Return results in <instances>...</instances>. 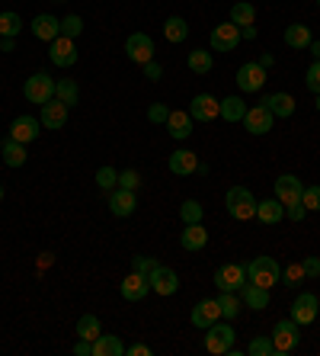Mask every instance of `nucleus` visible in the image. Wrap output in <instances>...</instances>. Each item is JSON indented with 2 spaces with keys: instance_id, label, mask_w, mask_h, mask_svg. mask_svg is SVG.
Wrapping results in <instances>:
<instances>
[{
  "instance_id": "obj_1",
  "label": "nucleus",
  "mask_w": 320,
  "mask_h": 356,
  "mask_svg": "<svg viewBox=\"0 0 320 356\" xmlns=\"http://www.w3.org/2000/svg\"><path fill=\"white\" fill-rule=\"evenodd\" d=\"M246 280L263 286V289H272L276 282H282V266L276 257H253L246 264Z\"/></svg>"
},
{
  "instance_id": "obj_2",
  "label": "nucleus",
  "mask_w": 320,
  "mask_h": 356,
  "mask_svg": "<svg viewBox=\"0 0 320 356\" xmlns=\"http://www.w3.org/2000/svg\"><path fill=\"white\" fill-rule=\"evenodd\" d=\"M224 206H228L230 218H237V222H250V218H256V199L246 186H230L228 196H224Z\"/></svg>"
},
{
  "instance_id": "obj_3",
  "label": "nucleus",
  "mask_w": 320,
  "mask_h": 356,
  "mask_svg": "<svg viewBox=\"0 0 320 356\" xmlns=\"http://www.w3.org/2000/svg\"><path fill=\"white\" fill-rule=\"evenodd\" d=\"M301 343V324L292 321V318H282L276 327H272V347H276V356H285Z\"/></svg>"
},
{
  "instance_id": "obj_4",
  "label": "nucleus",
  "mask_w": 320,
  "mask_h": 356,
  "mask_svg": "<svg viewBox=\"0 0 320 356\" xmlns=\"http://www.w3.org/2000/svg\"><path fill=\"white\" fill-rule=\"evenodd\" d=\"M237 343V334H234V327L230 324H218L214 321L212 327H208V334H205V350L208 353H214V356H224L230 347Z\"/></svg>"
},
{
  "instance_id": "obj_5",
  "label": "nucleus",
  "mask_w": 320,
  "mask_h": 356,
  "mask_svg": "<svg viewBox=\"0 0 320 356\" xmlns=\"http://www.w3.org/2000/svg\"><path fill=\"white\" fill-rule=\"evenodd\" d=\"M23 93H26V99L29 103H49V99H55V81H51L45 71H39V74H33L29 81H26V87H23Z\"/></svg>"
},
{
  "instance_id": "obj_6",
  "label": "nucleus",
  "mask_w": 320,
  "mask_h": 356,
  "mask_svg": "<svg viewBox=\"0 0 320 356\" xmlns=\"http://www.w3.org/2000/svg\"><path fill=\"white\" fill-rule=\"evenodd\" d=\"M320 315V298L314 296V292H301V296L292 302V312H288V318L292 321H298L304 327V324H314V318Z\"/></svg>"
},
{
  "instance_id": "obj_7",
  "label": "nucleus",
  "mask_w": 320,
  "mask_h": 356,
  "mask_svg": "<svg viewBox=\"0 0 320 356\" xmlns=\"http://www.w3.org/2000/svg\"><path fill=\"white\" fill-rule=\"evenodd\" d=\"M244 282H246V266L240 264H221L214 270V286L221 292H240Z\"/></svg>"
},
{
  "instance_id": "obj_8",
  "label": "nucleus",
  "mask_w": 320,
  "mask_h": 356,
  "mask_svg": "<svg viewBox=\"0 0 320 356\" xmlns=\"http://www.w3.org/2000/svg\"><path fill=\"white\" fill-rule=\"evenodd\" d=\"M125 55L135 61V65H148L154 58V39L148 33H132L125 39Z\"/></svg>"
},
{
  "instance_id": "obj_9",
  "label": "nucleus",
  "mask_w": 320,
  "mask_h": 356,
  "mask_svg": "<svg viewBox=\"0 0 320 356\" xmlns=\"http://www.w3.org/2000/svg\"><path fill=\"white\" fill-rule=\"evenodd\" d=\"M189 116L196 119V122H212V119L221 116V99H214L212 93H199L189 103Z\"/></svg>"
},
{
  "instance_id": "obj_10",
  "label": "nucleus",
  "mask_w": 320,
  "mask_h": 356,
  "mask_svg": "<svg viewBox=\"0 0 320 356\" xmlns=\"http://www.w3.org/2000/svg\"><path fill=\"white\" fill-rule=\"evenodd\" d=\"M49 58H51V65H58V67H74L77 65V45H74V39H65V35L51 39L49 42Z\"/></svg>"
},
{
  "instance_id": "obj_11",
  "label": "nucleus",
  "mask_w": 320,
  "mask_h": 356,
  "mask_svg": "<svg viewBox=\"0 0 320 356\" xmlns=\"http://www.w3.org/2000/svg\"><path fill=\"white\" fill-rule=\"evenodd\" d=\"M263 83H266V67L260 65V61H246V65H240L237 71V87L244 93H256V90H263Z\"/></svg>"
},
{
  "instance_id": "obj_12",
  "label": "nucleus",
  "mask_w": 320,
  "mask_h": 356,
  "mask_svg": "<svg viewBox=\"0 0 320 356\" xmlns=\"http://www.w3.org/2000/svg\"><path fill=\"white\" fill-rule=\"evenodd\" d=\"M240 42V26L237 23H221L212 29V49L214 51H234Z\"/></svg>"
},
{
  "instance_id": "obj_13",
  "label": "nucleus",
  "mask_w": 320,
  "mask_h": 356,
  "mask_svg": "<svg viewBox=\"0 0 320 356\" xmlns=\"http://www.w3.org/2000/svg\"><path fill=\"white\" fill-rule=\"evenodd\" d=\"M272 122H276V116H272L263 103H260V106H250L246 109V116H244V129L250 135H266L272 129Z\"/></svg>"
},
{
  "instance_id": "obj_14",
  "label": "nucleus",
  "mask_w": 320,
  "mask_h": 356,
  "mask_svg": "<svg viewBox=\"0 0 320 356\" xmlns=\"http://www.w3.org/2000/svg\"><path fill=\"white\" fill-rule=\"evenodd\" d=\"M148 280H151V292H157V296H173V292L180 289V276H176V270H170V266H164V264L157 266Z\"/></svg>"
},
{
  "instance_id": "obj_15",
  "label": "nucleus",
  "mask_w": 320,
  "mask_h": 356,
  "mask_svg": "<svg viewBox=\"0 0 320 356\" xmlns=\"http://www.w3.org/2000/svg\"><path fill=\"white\" fill-rule=\"evenodd\" d=\"M42 129H65L67 125V106L61 103V99H49V103H42V116H39Z\"/></svg>"
},
{
  "instance_id": "obj_16",
  "label": "nucleus",
  "mask_w": 320,
  "mask_h": 356,
  "mask_svg": "<svg viewBox=\"0 0 320 356\" xmlns=\"http://www.w3.org/2000/svg\"><path fill=\"white\" fill-rule=\"evenodd\" d=\"M135 206H138L135 190H122V186H115V190L109 193V212H112L115 218H128L135 212Z\"/></svg>"
},
{
  "instance_id": "obj_17",
  "label": "nucleus",
  "mask_w": 320,
  "mask_h": 356,
  "mask_svg": "<svg viewBox=\"0 0 320 356\" xmlns=\"http://www.w3.org/2000/svg\"><path fill=\"white\" fill-rule=\"evenodd\" d=\"M301 193H304V183L298 177L285 174L276 180V199H279L282 206H292V202H301Z\"/></svg>"
},
{
  "instance_id": "obj_18",
  "label": "nucleus",
  "mask_w": 320,
  "mask_h": 356,
  "mask_svg": "<svg viewBox=\"0 0 320 356\" xmlns=\"http://www.w3.org/2000/svg\"><path fill=\"white\" fill-rule=\"evenodd\" d=\"M42 132V122L33 116H17L13 122H10V138L23 141V145H29V141H35Z\"/></svg>"
},
{
  "instance_id": "obj_19",
  "label": "nucleus",
  "mask_w": 320,
  "mask_h": 356,
  "mask_svg": "<svg viewBox=\"0 0 320 356\" xmlns=\"http://www.w3.org/2000/svg\"><path fill=\"white\" fill-rule=\"evenodd\" d=\"M119 289H122L125 302H141V298L151 292V280L144 273H135V270H132V276H125Z\"/></svg>"
},
{
  "instance_id": "obj_20",
  "label": "nucleus",
  "mask_w": 320,
  "mask_h": 356,
  "mask_svg": "<svg viewBox=\"0 0 320 356\" xmlns=\"http://www.w3.org/2000/svg\"><path fill=\"white\" fill-rule=\"evenodd\" d=\"M218 318H221V308H218V302H214V298H202V302L192 308V324H196V327H202V331H208Z\"/></svg>"
},
{
  "instance_id": "obj_21",
  "label": "nucleus",
  "mask_w": 320,
  "mask_h": 356,
  "mask_svg": "<svg viewBox=\"0 0 320 356\" xmlns=\"http://www.w3.org/2000/svg\"><path fill=\"white\" fill-rule=\"evenodd\" d=\"M192 122H196V119L189 116L186 109H170V119H167V132H170L176 141H186L189 135H192Z\"/></svg>"
},
{
  "instance_id": "obj_22",
  "label": "nucleus",
  "mask_w": 320,
  "mask_h": 356,
  "mask_svg": "<svg viewBox=\"0 0 320 356\" xmlns=\"http://www.w3.org/2000/svg\"><path fill=\"white\" fill-rule=\"evenodd\" d=\"M240 302H244L246 308H256V312H263V308L269 305V289H263V286H256V282L246 280L244 286H240Z\"/></svg>"
},
{
  "instance_id": "obj_23",
  "label": "nucleus",
  "mask_w": 320,
  "mask_h": 356,
  "mask_svg": "<svg viewBox=\"0 0 320 356\" xmlns=\"http://www.w3.org/2000/svg\"><path fill=\"white\" fill-rule=\"evenodd\" d=\"M33 35L42 39V42L58 39V35H61V19L49 17V13H39V17L33 19Z\"/></svg>"
},
{
  "instance_id": "obj_24",
  "label": "nucleus",
  "mask_w": 320,
  "mask_h": 356,
  "mask_svg": "<svg viewBox=\"0 0 320 356\" xmlns=\"http://www.w3.org/2000/svg\"><path fill=\"white\" fill-rule=\"evenodd\" d=\"M263 106L269 109L272 116L288 119L292 113H295V97H288V93H266V97H263Z\"/></svg>"
},
{
  "instance_id": "obj_25",
  "label": "nucleus",
  "mask_w": 320,
  "mask_h": 356,
  "mask_svg": "<svg viewBox=\"0 0 320 356\" xmlns=\"http://www.w3.org/2000/svg\"><path fill=\"white\" fill-rule=\"evenodd\" d=\"M196 167H199V158L192 154V151H173L170 154V174L176 177H189V174H196Z\"/></svg>"
},
{
  "instance_id": "obj_26",
  "label": "nucleus",
  "mask_w": 320,
  "mask_h": 356,
  "mask_svg": "<svg viewBox=\"0 0 320 356\" xmlns=\"http://www.w3.org/2000/svg\"><path fill=\"white\" fill-rule=\"evenodd\" d=\"M180 244L183 250H202L208 244V232H205V225L196 222V225H186V232L180 234Z\"/></svg>"
},
{
  "instance_id": "obj_27",
  "label": "nucleus",
  "mask_w": 320,
  "mask_h": 356,
  "mask_svg": "<svg viewBox=\"0 0 320 356\" xmlns=\"http://www.w3.org/2000/svg\"><path fill=\"white\" fill-rule=\"evenodd\" d=\"M256 218L263 225H279L285 218V206L279 199H263V202H256Z\"/></svg>"
},
{
  "instance_id": "obj_28",
  "label": "nucleus",
  "mask_w": 320,
  "mask_h": 356,
  "mask_svg": "<svg viewBox=\"0 0 320 356\" xmlns=\"http://www.w3.org/2000/svg\"><path fill=\"white\" fill-rule=\"evenodd\" d=\"M0 154H3V164L7 167H23L26 164V145L17 141V138H10V135H7V141L0 145Z\"/></svg>"
},
{
  "instance_id": "obj_29",
  "label": "nucleus",
  "mask_w": 320,
  "mask_h": 356,
  "mask_svg": "<svg viewBox=\"0 0 320 356\" xmlns=\"http://www.w3.org/2000/svg\"><path fill=\"white\" fill-rule=\"evenodd\" d=\"M125 353V343L115 334H99L93 340V356H122Z\"/></svg>"
},
{
  "instance_id": "obj_30",
  "label": "nucleus",
  "mask_w": 320,
  "mask_h": 356,
  "mask_svg": "<svg viewBox=\"0 0 320 356\" xmlns=\"http://www.w3.org/2000/svg\"><path fill=\"white\" fill-rule=\"evenodd\" d=\"M314 42V35H311V26H304V23H292L285 29V45L288 49H308Z\"/></svg>"
},
{
  "instance_id": "obj_31",
  "label": "nucleus",
  "mask_w": 320,
  "mask_h": 356,
  "mask_svg": "<svg viewBox=\"0 0 320 356\" xmlns=\"http://www.w3.org/2000/svg\"><path fill=\"white\" fill-rule=\"evenodd\" d=\"M246 103L240 97H224L221 99V119L224 122H244V116H246Z\"/></svg>"
},
{
  "instance_id": "obj_32",
  "label": "nucleus",
  "mask_w": 320,
  "mask_h": 356,
  "mask_svg": "<svg viewBox=\"0 0 320 356\" xmlns=\"http://www.w3.org/2000/svg\"><path fill=\"white\" fill-rule=\"evenodd\" d=\"M55 97L65 103L67 109L77 106L81 103V87H77V81H71V77H65V81H58L55 83Z\"/></svg>"
},
{
  "instance_id": "obj_33",
  "label": "nucleus",
  "mask_w": 320,
  "mask_h": 356,
  "mask_svg": "<svg viewBox=\"0 0 320 356\" xmlns=\"http://www.w3.org/2000/svg\"><path fill=\"white\" fill-rule=\"evenodd\" d=\"M189 71H192V74H212V51L208 49H196V51H189Z\"/></svg>"
},
{
  "instance_id": "obj_34",
  "label": "nucleus",
  "mask_w": 320,
  "mask_h": 356,
  "mask_svg": "<svg viewBox=\"0 0 320 356\" xmlns=\"http://www.w3.org/2000/svg\"><path fill=\"white\" fill-rule=\"evenodd\" d=\"M186 35H189V26H186V19H183V17H170L164 23V39L167 42H173V45H176V42H186Z\"/></svg>"
},
{
  "instance_id": "obj_35",
  "label": "nucleus",
  "mask_w": 320,
  "mask_h": 356,
  "mask_svg": "<svg viewBox=\"0 0 320 356\" xmlns=\"http://www.w3.org/2000/svg\"><path fill=\"white\" fill-rule=\"evenodd\" d=\"M19 33H23V19H19V13H13V10L0 13V35H3V39H17Z\"/></svg>"
},
{
  "instance_id": "obj_36",
  "label": "nucleus",
  "mask_w": 320,
  "mask_h": 356,
  "mask_svg": "<svg viewBox=\"0 0 320 356\" xmlns=\"http://www.w3.org/2000/svg\"><path fill=\"white\" fill-rule=\"evenodd\" d=\"M214 302H218V308H221V318H224V321H234V318H237V312H240L237 292H221V296L214 298Z\"/></svg>"
},
{
  "instance_id": "obj_37",
  "label": "nucleus",
  "mask_w": 320,
  "mask_h": 356,
  "mask_svg": "<svg viewBox=\"0 0 320 356\" xmlns=\"http://www.w3.org/2000/svg\"><path fill=\"white\" fill-rule=\"evenodd\" d=\"M253 19H256V7H253V3L240 0V3H234V7H230V23H237V26H253Z\"/></svg>"
},
{
  "instance_id": "obj_38",
  "label": "nucleus",
  "mask_w": 320,
  "mask_h": 356,
  "mask_svg": "<svg viewBox=\"0 0 320 356\" xmlns=\"http://www.w3.org/2000/svg\"><path fill=\"white\" fill-rule=\"evenodd\" d=\"M77 334H81L83 340H90V343H93V340L103 334V324H99L96 315H83L81 321H77Z\"/></svg>"
},
{
  "instance_id": "obj_39",
  "label": "nucleus",
  "mask_w": 320,
  "mask_h": 356,
  "mask_svg": "<svg viewBox=\"0 0 320 356\" xmlns=\"http://www.w3.org/2000/svg\"><path fill=\"white\" fill-rule=\"evenodd\" d=\"M202 216H205V209L199 206L196 199H186L180 206V218H183V225H196V222H202Z\"/></svg>"
},
{
  "instance_id": "obj_40",
  "label": "nucleus",
  "mask_w": 320,
  "mask_h": 356,
  "mask_svg": "<svg viewBox=\"0 0 320 356\" xmlns=\"http://www.w3.org/2000/svg\"><path fill=\"white\" fill-rule=\"evenodd\" d=\"M96 186L112 193L115 186H119V170H115V167H99L96 170Z\"/></svg>"
},
{
  "instance_id": "obj_41",
  "label": "nucleus",
  "mask_w": 320,
  "mask_h": 356,
  "mask_svg": "<svg viewBox=\"0 0 320 356\" xmlns=\"http://www.w3.org/2000/svg\"><path fill=\"white\" fill-rule=\"evenodd\" d=\"M282 280H285V286H292V289H298L308 276H304V266L301 264H288L285 270H282Z\"/></svg>"
},
{
  "instance_id": "obj_42",
  "label": "nucleus",
  "mask_w": 320,
  "mask_h": 356,
  "mask_svg": "<svg viewBox=\"0 0 320 356\" xmlns=\"http://www.w3.org/2000/svg\"><path fill=\"white\" fill-rule=\"evenodd\" d=\"M81 33H83V19L77 17V13H71V17L61 19V35H65V39H77Z\"/></svg>"
},
{
  "instance_id": "obj_43",
  "label": "nucleus",
  "mask_w": 320,
  "mask_h": 356,
  "mask_svg": "<svg viewBox=\"0 0 320 356\" xmlns=\"http://www.w3.org/2000/svg\"><path fill=\"white\" fill-rule=\"evenodd\" d=\"M250 356H276V347H272V337H256L250 340V347H246Z\"/></svg>"
},
{
  "instance_id": "obj_44",
  "label": "nucleus",
  "mask_w": 320,
  "mask_h": 356,
  "mask_svg": "<svg viewBox=\"0 0 320 356\" xmlns=\"http://www.w3.org/2000/svg\"><path fill=\"white\" fill-rule=\"evenodd\" d=\"M301 202L308 212H320V186H304Z\"/></svg>"
},
{
  "instance_id": "obj_45",
  "label": "nucleus",
  "mask_w": 320,
  "mask_h": 356,
  "mask_svg": "<svg viewBox=\"0 0 320 356\" xmlns=\"http://www.w3.org/2000/svg\"><path fill=\"white\" fill-rule=\"evenodd\" d=\"M157 266H160V260H154V257H132V270H135V273L151 276Z\"/></svg>"
},
{
  "instance_id": "obj_46",
  "label": "nucleus",
  "mask_w": 320,
  "mask_h": 356,
  "mask_svg": "<svg viewBox=\"0 0 320 356\" xmlns=\"http://www.w3.org/2000/svg\"><path fill=\"white\" fill-rule=\"evenodd\" d=\"M148 119L154 125H167V119H170V106H164V103H151Z\"/></svg>"
},
{
  "instance_id": "obj_47",
  "label": "nucleus",
  "mask_w": 320,
  "mask_h": 356,
  "mask_svg": "<svg viewBox=\"0 0 320 356\" xmlns=\"http://www.w3.org/2000/svg\"><path fill=\"white\" fill-rule=\"evenodd\" d=\"M304 83H308V90H311V93H320V61H314V65L308 67V77H304Z\"/></svg>"
},
{
  "instance_id": "obj_48",
  "label": "nucleus",
  "mask_w": 320,
  "mask_h": 356,
  "mask_svg": "<svg viewBox=\"0 0 320 356\" xmlns=\"http://www.w3.org/2000/svg\"><path fill=\"white\" fill-rule=\"evenodd\" d=\"M301 266H304V276H308V280H317L320 276V257H304Z\"/></svg>"
},
{
  "instance_id": "obj_49",
  "label": "nucleus",
  "mask_w": 320,
  "mask_h": 356,
  "mask_svg": "<svg viewBox=\"0 0 320 356\" xmlns=\"http://www.w3.org/2000/svg\"><path fill=\"white\" fill-rule=\"evenodd\" d=\"M138 183H141V177L135 174V170H125V174H119V186H122V190H138Z\"/></svg>"
},
{
  "instance_id": "obj_50",
  "label": "nucleus",
  "mask_w": 320,
  "mask_h": 356,
  "mask_svg": "<svg viewBox=\"0 0 320 356\" xmlns=\"http://www.w3.org/2000/svg\"><path fill=\"white\" fill-rule=\"evenodd\" d=\"M141 67H144V77H148V81H160V77H164V67L157 65L154 58H151L148 65H141Z\"/></svg>"
},
{
  "instance_id": "obj_51",
  "label": "nucleus",
  "mask_w": 320,
  "mask_h": 356,
  "mask_svg": "<svg viewBox=\"0 0 320 356\" xmlns=\"http://www.w3.org/2000/svg\"><path fill=\"white\" fill-rule=\"evenodd\" d=\"M285 212H288V218H292V222H301V218L308 216L304 202H292V206H285Z\"/></svg>"
},
{
  "instance_id": "obj_52",
  "label": "nucleus",
  "mask_w": 320,
  "mask_h": 356,
  "mask_svg": "<svg viewBox=\"0 0 320 356\" xmlns=\"http://www.w3.org/2000/svg\"><path fill=\"white\" fill-rule=\"evenodd\" d=\"M125 353L128 356H151L154 350H151L148 343H132V347H125Z\"/></svg>"
},
{
  "instance_id": "obj_53",
  "label": "nucleus",
  "mask_w": 320,
  "mask_h": 356,
  "mask_svg": "<svg viewBox=\"0 0 320 356\" xmlns=\"http://www.w3.org/2000/svg\"><path fill=\"white\" fill-rule=\"evenodd\" d=\"M74 353L77 356H93V343H90V340H77V347H74Z\"/></svg>"
},
{
  "instance_id": "obj_54",
  "label": "nucleus",
  "mask_w": 320,
  "mask_h": 356,
  "mask_svg": "<svg viewBox=\"0 0 320 356\" xmlns=\"http://www.w3.org/2000/svg\"><path fill=\"white\" fill-rule=\"evenodd\" d=\"M240 39H256V26H240Z\"/></svg>"
},
{
  "instance_id": "obj_55",
  "label": "nucleus",
  "mask_w": 320,
  "mask_h": 356,
  "mask_svg": "<svg viewBox=\"0 0 320 356\" xmlns=\"http://www.w3.org/2000/svg\"><path fill=\"white\" fill-rule=\"evenodd\" d=\"M308 49H311L314 61H320V39H317V42H311V45H308Z\"/></svg>"
},
{
  "instance_id": "obj_56",
  "label": "nucleus",
  "mask_w": 320,
  "mask_h": 356,
  "mask_svg": "<svg viewBox=\"0 0 320 356\" xmlns=\"http://www.w3.org/2000/svg\"><path fill=\"white\" fill-rule=\"evenodd\" d=\"M260 65H263V67H272V65H276V58H272V55H263V58H260Z\"/></svg>"
},
{
  "instance_id": "obj_57",
  "label": "nucleus",
  "mask_w": 320,
  "mask_h": 356,
  "mask_svg": "<svg viewBox=\"0 0 320 356\" xmlns=\"http://www.w3.org/2000/svg\"><path fill=\"white\" fill-rule=\"evenodd\" d=\"M0 51H3V35H0Z\"/></svg>"
},
{
  "instance_id": "obj_58",
  "label": "nucleus",
  "mask_w": 320,
  "mask_h": 356,
  "mask_svg": "<svg viewBox=\"0 0 320 356\" xmlns=\"http://www.w3.org/2000/svg\"><path fill=\"white\" fill-rule=\"evenodd\" d=\"M317 113H320V93H317Z\"/></svg>"
},
{
  "instance_id": "obj_59",
  "label": "nucleus",
  "mask_w": 320,
  "mask_h": 356,
  "mask_svg": "<svg viewBox=\"0 0 320 356\" xmlns=\"http://www.w3.org/2000/svg\"><path fill=\"white\" fill-rule=\"evenodd\" d=\"M0 199H3V186H0Z\"/></svg>"
},
{
  "instance_id": "obj_60",
  "label": "nucleus",
  "mask_w": 320,
  "mask_h": 356,
  "mask_svg": "<svg viewBox=\"0 0 320 356\" xmlns=\"http://www.w3.org/2000/svg\"><path fill=\"white\" fill-rule=\"evenodd\" d=\"M58 3H65V0H58Z\"/></svg>"
},
{
  "instance_id": "obj_61",
  "label": "nucleus",
  "mask_w": 320,
  "mask_h": 356,
  "mask_svg": "<svg viewBox=\"0 0 320 356\" xmlns=\"http://www.w3.org/2000/svg\"><path fill=\"white\" fill-rule=\"evenodd\" d=\"M317 7H320V0H317Z\"/></svg>"
}]
</instances>
